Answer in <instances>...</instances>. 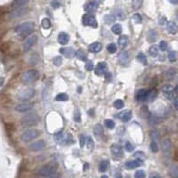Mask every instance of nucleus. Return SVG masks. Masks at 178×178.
<instances>
[{
  "label": "nucleus",
  "instance_id": "de8ad7c7",
  "mask_svg": "<svg viewBox=\"0 0 178 178\" xmlns=\"http://www.w3.org/2000/svg\"><path fill=\"white\" fill-rule=\"evenodd\" d=\"M142 4H143V0H133L132 6H133L134 9H138V8L141 7Z\"/></svg>",
  "mask_w": 178,
  "mask_h": 178
},
{
  "label": "nucleus",
  "instance_id": "13d9d810",
  "mask_svg": "<svg viewBox=\"0 0 178 178\" xmlns=\"http://www.w3.org/2000/svg\"><path fill=\"white\" fill-rule=\"evenodd\" d=\"M80 119H81V118H80V111L78 110H76L75 112H74V120L76 122H79Z\"/></svg>",
  "mask_w": 178,
  "mask_h": 178
},
{
  "label": "nucleus",
  "instance_id": "f3484780",
  "mask_svg": "<svg viewBox=\"0 0 178 178\" xmlns=\"http://www.w3.org/2000/svg\"><path fill=\"white\" fill-rule=\"evenodd\" d=\"M143 165V161L141 159H134V160H130L126 163V167L127 169H134Z\"/></svg>",
  "mask_w": 178,
  "mask_h": 178
},
{
  "label": "nucleus",
  "instance_id": "09e8293b",
  "mask_svg": "<svg viewBox=\"0 0 178 178\" xmlns=\"http://www.w3.org/2000/svg\"><path fill=\"white\" fill-rule=\"evenodd\" d=\"M176 73H177L176 70L175 68H171V69H169V70L167 71V77H171V78H173L174 77H176Z\"/></svg>",
  "mask_w": 178,
  "mask_h": 178
},
{
  "label": "nucleus",
  "instance_id": "f704fd0d",
  "mask_svg": "<svg viewBox=\"0 0 178 178\" xmlns=\"http://www.w3.org/2000/svg\"><path fill=\"white\" fill-rule=\"evenodd\" d=\"M108 167H109V161L108 160H102V162L100 163V165H99V170H100V172L104 173L105 171H107Z\"/></svg>",
  "mask_w": 178,
  "mask_h": 178
},
{
  "label": "nucleus",
  "instance_id": "f03ea898",
  "mask_svg": "<svg viewBox=\"0 0 178 178\" xmlns=\"http://www.w3.org/2000/svg\"><path fill=\"white\" fill-rule=\"evenodd\" d=\"M39 120H40L39 116H38L36 112L28 113V114L24 115V116L22 118V119H21L22 123H23L24 126H29V127L37 125V124L39 122Z\"/></svg>",
  "mask_w": 178,
  "mask_h": 178
},
{
  "label": "nucleus",
  "instance_id": "2eb2a0df",
  "mask_svg": "<svg viewBox=\"0 0 178 178\" xmlns=\"http://www.w3.org/2000/svg\"><path fill=\"white\" fill-rule=\"evenodd\" d=\"M108 71V65L105 63V62H99L95 68V74L98 75V76H101V75H103L107 72Z\"/></svg>",
  "mask_w": 178,
  "mask_h": 178
},
{
  "label": "nucleus",
  "instance_id": "f8f14e48",
  "mask_svg": "<svg viewBox=\"0 0 178 178\" xmlns=\"http://www.w3.org/2000/svg\"><path fill=\"white\" fill-rule=\"evenodd\" d=\"M46 147V143L42 140H39V141H37L35 143H32L29 145V149L30 151H33V152H38V151H41L43 150L44 148Z\"/></svg>",
  "mask_w": 178,
  "mask_h": 178
},
{
  "label": "nucleus",
  "instance_id": "b1692460",
  "mask_svg": "<svg viewBox=\"0 0 178 178\" xmlns=\"http://www.w3.org/2000/svg\"><path fill=\"white\" fill-rule=\"evenodd\" d=\"M167 31L168 33L170 34H176L177 32V25L175 22H168L167 23Z\"/></svg>",
  "mask_w": 178,
  "mask_h": 178
},
{
  "label": "nucleus",
  "instance_id": "7ed1b4c3",
  "mask_svg": "<svg viewBox=\"0 0 178 178\" xmlns=\"http://www.w3.org/2000/svg\"><path fill=\"white\" fill-rule=\"evenodd\" d=\"M57 167L52 164H47L45 165L43 167H41L38 170V176H42V177H48L51 176L53 175H54V173L56 172Z\"/></svg>",
  "mask_w": 178,
  "mask_h": 178
},
{
  "label": "nucleus",
  "instance_id": "bb28decb",
  "mask_svg": "<svg viewBox=\"0 0 178 178\" xmlns=\"http://www.w3.org/2000/svg\"><path fill=\"white\" fill-rule=\"evenodd\" d=\"M157 96V92L154 90V89H152V90H149L147 91L146 93V98H145V101H148V102H153L155 100Z\"/></svg>",
  "mask_w": 178,
  "mask_h": 178
},
{
  "label": "nucleus",
  "instance_id": "412c9836",
  "mask_svg": "<svg viewBox=\"0 0 178 178\" xmlns=\"http://www.w3.org/2000/svg\"><path fill=\"white\" fill-rule=\"evenodd\" d=\"M127 43H128V38L127 35H122L118 39V44L120 49H125L127 47Z\"/></svg>",
  "mask_w": 178,
  "mask_h": 178
},
{
  "label": "nucleus",
  "instance_id": "423d86ee",
  "mask_svg": "<svg viewBox=\"0 0 178 178\" xmlns=\"http://www.w3.org/2000/svg\"><path fill=\"white\" fill-rule=\"evenodd\" d=\"M35 95V90L33 88H26L22 90L19 95H18V98L22 101H29L30 100L33 96Z\"/></svg>",
  "mask_w": 178,
  "mask_h": 178
},
{
  "label": "nucleus",
  "instance_id": "69168bd1",
  "mask_svg": "<svg viewBox=\"0 0 178 178\" xmlns=\"http://www.w3.org/2000/svg\"><path fill=\"white\" fill-rule=\"evenodd\" d=\"M101 178H109V177H108L107 176H102Z\"/></svg>",
  "mask_w": 178,
  "mask_h": 178
},
{
  "label": "nucleus",
  "instance_id": "ea45409f",
  "mask_svg": "<svg viewBox=\"0 0 178 178\" xmlns=\"http://www.w3.org/2000/svg\"><path fill=\"white\" fill-rule=\"evenodd\" d=\"M149 121H150V124H151V125L155 126V125L158 124L159 119H158V118L157 116H155V115L152 114V115L150 116V118H149Z\"/></svg>",
  "mask_w": 178,
  "mask_h": 178
},
{
  "label": "nucleus",
  "instance_id": "a18cd8bd",
  "mask_svg": "<svg viewBox=\"0 0 178 178\" xmlns=\"http://www.w3.org/2000/svg\"><path fill=\"white\" fill-rule=\"evenodd\" d=\"M53 64H54L55 66L59 67V66H61L62 63V58L61 56H56V57L53 58Z\"/></svg>",
  "mask_w": 178,
  "mask_h": 178
},
{
  "label": "nucleus",
  "instance_id": "0eeeda50",
  "mask_svg": "<svg viewBox=\"0 0 178 178\" xmlns=\"http://www.w3.org/2000/svg\"><path fill=\"white\" fill-rule=\"evenodd\" d=\"M110 153L115 159H120L124 155L123 148L117 143H114L110 146Z\"/></svg>",
  "mask_w": 178,
  "mask_h": 178
},
{
  "label": "nucleus",
  "instance_id": "6ab92c4d",
  "mask_svg": "<svg viewBox=\"0 0 178 178\" xmlns=\"http://www.w3.org/2000/svg\"><path fill=\"white\" fill-rule=\"evenodd\" d=\"M119 118L123 122H127L132 119V111L131 110H123L119 114Z\"/></svg>",
  "mask_w": 178,
  "mask_h": 178
},
{
  "label": "nucleus",
  "instance_id": "49530a36",
  "mask_svg": "<svg viewBox=\"0 0 178 178\" xmlns=\"http://www.w3.org/2000/svg\"><path fill=\"white\" fill-rule=\"evenodd\" d=\"M107 50L110 53H114L115 52L117 51V46L114 43H110L108 47H107Z\"/></svg>",
  "mask_w": 178,
  "mask_h": 178
},
{
  "label": "nucleus",
  "instance_id": "4d7b16f0",
  "mask_svg": "<svg viewBox=\"0 0 178 178\" xmlns=\"http://www.w3.org/2000/svg\"><path fill=\"white\" fill-rule=\"evenodd\" d=\"M114 15L118 16L120 20H124L125 19V14H124V12L122 10H117Z\"/></svg>",
  "mask_w": 178,
  "mask_h": 178
},
{
  "label": "nucleus",
  "instance_id": "8fccbe9b",
  "mask_svg": "<svg viewBox=\"0 0 178 178\" xmlns=\"http://www.w3.org/2000/svg\"><path fill=\"white\" fill-rule=\"evenodd\" d=\"M146 174L143 170H138L134 174V178H145Z\"/></svg>",
  "mask_w": 178,
  "mask_h": 178
},
{
  "label": "nucleus",
  "instance_id": "cd10ccee",
  "mask_svg": "<svg viewBox=\"0 0 178 178\" xmlns=\"http://www.w3.org/2000/svg\"><path fill=\"white\" fill-rule=\"evenodd\" d=\"M157 37H158V34H157V32L154 29L149 30L148 35H147V39H148L149 42H151V43L155 42L157 40Z\"/></svg>",
  "mask_w": 178,
  "mask_h": 178
},
{
  "label": "nucleus",
  "instance_id": "2f4dec72",
  "mask_svg": "<svg viewBox=\"0 0 178 178\" xmlns=\"http://www.w3.org/2000/svg\"><path fill=\"white\" fill-rule=\"evenodd\" d=\"M68 100H69V96L67 94H64V93H61L55 96V101L57 102H66Z\"/></svg>",
  "mask_w": 178,
  "mask_h": 178
},
{
  "label": "nucleus",
  "instance_id": "1a4fd4ad",
  "mask_svg": "<svg viewBox=\"0 0 178 178\" xmlns=\"http://www.w3.org/2000/svg\"><path fill=\"white\" fill-rule=\"evenodd\" d=\"M162 92L165 95L166 98L171 100L173 98H176L177 96L175 95V87L171 85H165L163 87H162Z\"/></svg>",
  "mask_w": 178,
  "mask_h": 178
},
{
  "label": "nucleus",
  "instance_id": "c03bdc74",
  "mask_svg": "<svg viewBox=\"0 0 178 178\" xmlns=\"http://www.w3.org/2000/svg\"><path fill=\"white\" fill-rule=\"evenodd\" d=\"M151 135H152L153 142L158 143V141L159 139V133L157 130H153V131H152V133H151Z\"/></svg>",
  "mask_w": 178,
  "mask_h": 178
},
{
  "label": "nucleus",
  "instance_id": "680f3d73",
  "mask_svg": "<svg viewBox=\"0 0 178 178\" xmlns=\"http://www.w3.org/2000/svg\"><path fill=\"white\" fill-rule=\"evenodd\" d=\"M53 6L54 8L59 7V6H60V1H59V0H53Z\"/></svg>",
  "mask_w": 178,
  "mask_h": 178
},
{
  "label": "nucleus",
  "instance_id": "f257e3e1",
  "mask_svg": "<svg viewBox=\"0 0 178 178\" xmlns=\"http://www.w3.org/2000/svg\"><path fill=\"white\" fill-rule=\"evenodd\" d=\"M34 29H35V24L32 22H26L17 26L15 28V32L20 38H24L29 37L33 33Z\"/></svg>",
  "mask_w": 178,
  "mask_h": 178
},
{
  "label": "nucleus",
  "instance_id": "bf43d9fd",
  "mask_svg": "<svg viewBox=\"0 0 178 178\" xmlns=\"http://www.w3.org/2000/svg\"><path fill=\"white\" fill-rule=\"evenodd\" d=\"M158 22H159V24L160 25H165V24L167 23V18L165 16H160Z\"/></svg>",
  "mask_w": 178,
  "mask_h": 178
},
{
  "label": "nucleus",
  "instance_id": "20e7f679",
  "mask_svg": "<svg viewBox=\"0 0 178 178\" xmlns=\"http://www.w3.org/2000/svg\"><path fill=\"white\" fill-rule=\"evenodd\" d=\"M38 77H39V73L37 71L30 70V71H27L23 74L22 80L26 84H32L35 81H37Z\"/></svg>",
  "mask_w": 178,
  "mask_h": 178
},
{
  "label": "nucleus",
  "instance_id": "6e6d98bb",
  "mask_svg": "<svg viewBox=\"0 0 178 178\" xmlns=\"http://www.w3.org/2000/svg\"><path fill=\"white\" fill-rule=\"evenodd\" d=\"M125 148H126L127 152H134V146L131 143H129V142H127V143H126Z\"/></svg>",
  "mask_w": 178,
  "mask_h": 178
},
{
  "label": "nucleus",
  "instance_id": "aec40b11",
  "mask_svg": "<svg viewBox=\"0 0 178 178\" xmlns=\"http://www.w3.org/2000/svg\"><path fill=\"white\" fill-rule=\"evenodd\" d=\"M102 49V45L99 42H95V43H92L89 47H88V50L91 53H97L101 51Z\"/></svg>",
  "mask_w": 178,
  "mask_h": 178
},
{
  "label": "nucleus",
  "instance_id": "dca6fc26",
  "mask_svg": "<svg viewBox=\"0 0 178 178\" xmlns=\"http://www.w3.org/2000/svg\"><path fill=\"white\" fill-rule=\"evenodd\" d=\"M59 51L62 55H64L67 58L74 57L76 54V51L72 47H62Z\"/></svg>",
  "mask_w": 178,
  "mask_h": 178
},
{
  "label": "nucleus",
  "instance_id": "864d4df0",
  "mask_svg": "<svg viewBox=\"0 0 178 178\" xmlns=\"http://www.w3.org/2000/svg\"><path fill=\"white\" fill-rule=\"evenodd\" d=\"M85 68H86V70L88 71H93V69H94V63H93V62H91V61H86V65H85Z\"/></svg>",
  "mask_w": 178,
  "mask_h": 178
},
{
  "label": "nucleus",
  "instance_id": "c9c22d12",
  "mask_svg": "<svg viewBox=\"0 0 178 178\" xmlns=\"http://www.w3.org/2000/svg\"><path fill=\"white\" fill-rule=\"evenodd\" d=\"M111 30L114 34L116 35H119L122 32V27L120 24H114L111 27Z\"/></svg>",
  "mask_w": 178,
  "mask_h": 178
},
{
  "label": "nucleus",
  "instance_id": "c756f323",
  "mask_svg": "<svg viewBox=\"0 0 178 178\" xmlns=\"http://www.w3.org/2000/svg\"><path fill=\"white\" fill-rule=\"evenodd\" d=\"M104 22L107 23V24H112L116 22L117 20V17L114 15V14H106L103 18Z\"/></svg>",
  "mask_w": 178,
  "mask_h": 178
},
{
  "label": "nucleus",
  "instance_id": "4be33fe9",
  "mask_svg": "<svg viewBox=\"0 0 178 178\" xmlns=\"http://www.w3.org/2000/svg\"><path fill=\"white\" fill-rule=\"evenodd\" d=\"M70 40V36L65 32H61L58 35V42L61 45H66Z\"/></svg>",
  "mask_w": 178,
  "mask_h": 178
},
{
  "label": "nucleus",
  "instance_id": "7c9ffc66",
  "mask_svg": "<svg viewBox=\"0 0 178 178\" xmlns=\"http://www.w3.org/2000/svg\"><path fill=\"white\" fill-rule=\"evenodd\" d=\"M85 144H86V147L88 150H93L94 147H95V142L93 140V138L91 136H86V142H85Z\"/></svg>",
  "mask_w": 178,
  "mask_h": 178
},
{
  "label": "nucleus",
  "instance_id": "473e14b6",
  "mask_svg": "<svg viewBox=\"0 0 178 178\" xmlns=\"http://www.w3.org/2000/svg\"><path fill=\"white\" fill-rule=\"evenodd\" d=\"M169 175L170 176L174 178H177L178 176V170H177V167L175 166V165H172L169 168Z\"/></svg>",
  "mask_w": 178,
  "mask_h": 178
},
{
  "label": "nucleus",
  "instance_id": "37998d69",
  "mask_svg": "<svg viewBox=\"0 0 178 178\" xmlns=\"http://www.w3.org/2000/svg\"><path fill=\"white\" fill-rule=\"evenodd\" d=\"M113 105H114V107H115L116 109L120 110V109H122V108L124 107L125 103H124V102H123L122 100H116V101L114 102V103H113Z\"/></svg>",
  "mask_w": 178,
  "mask_h": 178
},
{
  "label": "nucleus",
  "instance_id": "ddd939ff",
  "mask_svg": "<svg viewBox=\"0 0 178 178\" xmlns=\"http://www.w3.org/2000/svg\"><path fill=\"white\" fill-rule=\"evenodd\" d=\"M98 7V3L96 0H92L90 2H88L86 5H85V11L88 14H91V13H94L96 11Z\"/></svg>",
  "mask_w": 178,
  "mask_h": 178
},
{
  "label": "nucleus",
  "instance_id": "a19ab883",
  "mask_svg": "<svg viewBox=\"0 0 178 178\" xmlns=\"http://www.w3.org/2000/svg\"><path fill=\"white\" fill-rule=\"evenodd\" d=\"M168 59L171 62H175L177 59V56H176V51H170L168 53Z\"/></svg>",
  "mask_w": 178,
  "mask_h": 178
},
{
  "label": "nucleus",
  "instance_id": "58836bf2",
  "mask_svg": "<svg viewBox=\"0 0 178 178\" xmlns=\"http://www.w3.org/2000/svg\"><path fill=\"white\" fill-rule=\"evenodd\" d=\"M41 25H42V27L44 29H49L51 27V22H50V20L48 18H44L42 20V22H41Z\"/></svg>",
  "mask_w": 178,
  "mask_h": 178
},
{
  "label": "nucleus",
  "instance_id": "a211bd4d",
  "mask_svg": "<svg viewBox=\"0 0 178 178\" xmlns=\"http://www.w3.org/2000/svg\"><path fill=\"white\" fill-rule=\"evenodd\" d=\"M28 12V9L25 7H22V8H18V9H14L12 13H11V17L12 18H19L22 17L25 14Z\"/></svg>",
  "mask_w": 178,
  "mask_h": 178
},
{
  "label": "nucleus",
  "instance_id": "5fc2aeb1",
  "mask_svg": "<svg viewBox=\"0 0 178 178\" xmlns=\"http://www.w3.org/2000/svg\"><path fill=\"white\" fill-rule=\"evenodd\" d=\"M151 150L153 153H156L158 152V143L156 142H152L151 143Z\"/></svg>",
  "mask_w": 178,
  "mask_h": 178
},
{
  "label": "nucleus",
  "instance_id": "603ef678",
  "mask_svg": "<svg viewBox=\"0 0 178 178\" xmlns=\"http://www.w3.org/2000/svg\"><path fill=\"white\" fill-rule=\"evenodd\" d=\"M133 20H134V22L135 23L140 24V23H142V16H141L139 14H134L133 15Z\"/></svg>",
  "mask_w": 178,
  "mask_h": 178
},
{
  "label": "nucleus",
  "instance_id": "6e6552de",
  "mask_svg": "<svg viewBox=\"0 0 178 178\" xmlns=\"http://www.w3.org/2000/svg\"><path fill=\"white\" fill-rule=\"evenodd\" d=\"M82 22H83L84 25L90 26V27H93V28L97 27V21L93 14H85L82 18Z\"/></svg>",
  "mask_w": 178,
  "mask_h": 178
},
{
  "label": "nucleus",
  "instance_id": "e433bc0d",
  "mask_svg": "<svg viewBox=\"0 0 178 178\" xmlns=\"http://www.w3.org/2000/svg\"><path fill=\"white\" fill-rule=\"evenodd\" d=\"M75 55H76L79 60H81V61H87V58H86V55L85 52L83 51V50H81V49L76 51V54Z\"/></svg>",
  "mask_w": 178,
  "mask_h": 178
},
{
  "label": "nucleus",
  "instance_id": "e2e57ef3",
  "mask_svg": "<svg viewBox=\"0 0 178 178\" xmlns=\"http://www.w3.org/2000/svg\"><path fill=\"white\" fill-rule=\"evenodd\" d=\"M150 178H161V176L158 173H152V174H151Z\"/></svg>",
  "mask_w": 178,
  "mask_h": 178
},
{
  "label": "nucleus",
  "instance_id": "4c0bfd02",
  "mask_svg": "<svg viewBox=\"0 0 178 178\" xmlns=\"http://www.w3.org/2000/svg\"><path fill=\"white\" fill-rule=\"evenodd\" d=\"M137 60L141 62V63H143V64H147V58H146V56H145V54L143 53H138V55H137Z\"/></svg>",
  "mask_w": 178,
  "mask_h": 178
},
{
  "label": "nucleus",
  "instance_id": "4468645a",
  "mask_svg": "<svg viewBox=\"0 0 178 178\" xmlns=\"http://www.w3.org/2000/svg\"><path fill=\"white\" fill-rule=\"evenodd\" d=\"M129 53L127 51H123L121 52L120 53H119L118 55V60H119V62L124 66H126L128 62H129Z\"/></svg>",
  "mask_w": 178,
  "mask_h": 178
},
{
  "label": "nucleus",
  "instance_id": "c85d7f7f",
  "mask_svg": "<svg viewBox=\"0 0 178 178\" xmlns=\"http://www.w3.org/2000/svg\"><path fill=\"white\" fill-rule=\"evenodd\" d=\"M171 147H172V143L171 142L168 140V139H166L163 143V151L166 154H168V153L171 152Z\"/></svg>",
  "mask_w": 178,
  "mask_h": 178
},
{
  "label": "nucleus",
  "instance_id": "39448f33",
  "mask_svg": "<svg viewBox=\"0 0 178 178\" xmlns=\"http://www.w3.org/2000/svg\"><path fill=\"white\" fill-rule=\"evenodd\" d=\"M40 134L39 131L37 129H29L26 130L25 132L22 134V140L25 143H29L34 139H36L37 137H38Z\"/></svg>",
  "mask_w": 178,
  "mask_h": 178
},
{
  "label": "nucleus",
  "instance_id": "0e129e2a",
  "mask_svg": "<svg viewBox=\"0 0 178 178\" xmlns=\"http://www.w3.org/2000/svg\"><path fill=\"white\" fill-rule=\"evenodd\" d=\"M170 3H172V4H177L178 0H168Z\"/></svg>",
  "mask_w": 178,
  "mask_h": 178
},
{
  "label": "nucleus",
  "instance_id": "9b49d317",
  "mask_svg": "<svg viewBox=\"0 0 178 178\" xmlns=\"http://www.w3.org/2000/svg\"><path fill=\"white\" fill-rule=\"evenodd\" d=\"M37 39H38L37 36H29V37L26 39L25 42H24V45H23V50H24L25 52L29 51V50L33 47V46L36 44Z\"/></svg>",
  "mask_w": 178,
  "mask_h": 178
},
{
  "label": "nucleus",
  "instance_id": "a878e982",
  "mask_svg": "<svg viewBox=\"0 0 178 178\" xmlns=\"http://www.w3.org/2000/svg\"><path fill=\"white\" fill-rule=\"evenodd\" d=\"M146 93L147 91L145 89H141L137 92L136 95H135V98L138 102H143L145 101V98H146Z\"/></svg>",
  "mask_w": 178,
  "mask_h": 178
},
{
  "label": "nucleus",
  "instance_id": "79ce46f5",
  "mask_svg": "<svg viewBox=\"0 0 178 178\" xmlns=\"http://www.w3.org/2000/svg\"><path fill=\"white\" fill-rule=\"evenodd\" d=\"M104 124H105V127L109 129H113L115 127V122L111 119H106L104 121Z\"/></svg>",
  "mask_w": 178,
  "mask_h": 178
},
{
  "label": "nucleus",
  "instance_id": "338daca9",
  "mask_svg": "<svg viewBox=\"0 0 178 178\" xmlns=\"http://www.w3.org/2000/svg\"><path fill=\"white\" fill-rule=\"evenodd\" d=\"M117 178H122V177H121V176H118V177H117Z\"/></svg>",
  "mask_w": 178,
  "mask_h": 178
},
{
  "label": "nucleus",
  "instance_id": "3c124183",
  "mask_svg": "<svg viewBox=\"0 0 178 178\" xmlns=\"http://www.w3.org/2000/svg\"><path fill=\"white\" fill-rule=\"evenodd\" d=\"M167 47H168L167 42H166V41H164V40L160 41V43H159V49H160L161 51H167Z\"/></svg>",
  "mask_w": 178,
  "mask_h": 178
},
{
  "label": "nucleus",
  "instance_id": "9d476101",
  "mask_svg": "<svg viewBox=\"0 0 178 178\" xmlns=\"http://www.w3.org/2000/svg\"><path fill=\"white\" fill-rule=\"evenodd\" d=\"M34 107V103L30 102H23L19 103L18 105H16L15 110L19 112H26L29 111L30 110H32Z\"/></svg>",
  "mask_w": 178,
  "mask_h": 178
},
{
  "label": "nucleus",
  "instance_id": "72a5a7b5",
  "mask_svg": "<svg viewBox=\"0 0 178 178\" xmlns=\"http://www.w3.org/2000/svg\"><path fill=\"white\" fill-rule=\"evenodd\" d=\"M149 54L152 57H157L158 55V47L157 46H152L149 49Z\"/></svg>",
  "mask_w": 178,
  "mask_h": 178
},
{
  "label": "nucleus",
  "instance_id": "393cba45",
  "mask_svg": "<svg viewBox=\"0 0 178 178\" xmlns=\"http://www.w3.org/2000/svg\"><path fill=\"white\" fill-rule=\"evenodd\" d=\"M29 0H14L13 3V7L14 9H18V8H22L24 7L26 5L29 3Z\"/></svg>",
  "mask_w": 178,
  "mask_h": 178
},
{
  "label": "nucleus",
  "instance_id": "5701e85b",
  "mask_svg": "<svg viewBox=\"0 0 178 178\" xmlns=\"http://www.w3.org/2000/svg\"><path fill=\"white\" fill-rule=\"evenodd\" d=\"M94 134L97 139H100L103 136V127L102 125L97 124L94 128Z\"/></svg>",
  "mask_w": 178,
  "mask_h": 178
},
{
  "label": "nucleus",
  "instance_id": "052dcab7",
  "mask_svg": "<svg viewBox=\"0 0 178 178\" xmlns=\"http://www.w3.org/2000/svg\"><path fill=\"white\" fill-rule=\"evenodd\" d=\"M79 139H80V147H83L84 144H85V142H86V137L83 134H81Z\"/></svg>",
  "mask_w": 178,
  "mask_h": 178
}]
</instances>
